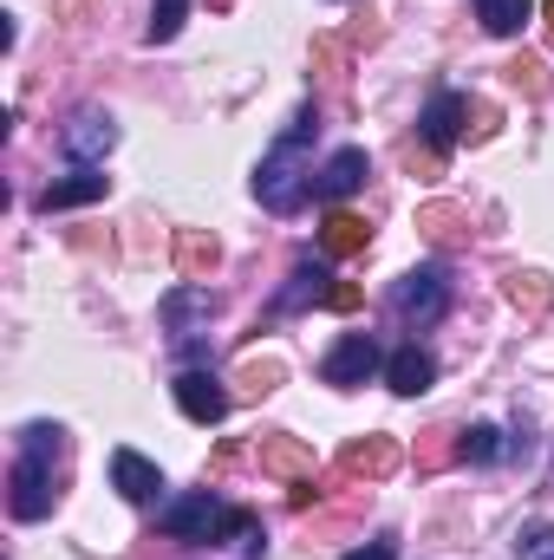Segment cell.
Returning a JSON list of instances; mask_svg holds the SVG:
<instances>
[{
    "label": "cell",
    "mask_w": 554,
    "mask_h": 560,
    "mask_svg": "<svg viewBox=\"0 0 554 560\" xmlns=\"http://www.w3.org/2000/svg\"><path fill=\"white\" fill-rule=\"evenodd\" d=\"M549 33H554V0H549Z\"/></svg>",
    "instance_id": "cell-29"
},
{
    "label": "cell",
    "mask_w": 554,
    "mask_h": 560,
    "mask_svg": "<svg viewBox=\"0 0 554 560\" xmlns=\"http://www.w3.org/2000/svg\"><path fill=\"white\" fill-rule=\"evenodd\" d=\"M326 306H333V313H353V306H359V287H353V280H333Z\"/></svg>",
    "instance_id": "cell-27"
},
{
    "label": "cell",
    "mask_w": 554,
    "mask_h": 560,
    "mask_svg": "<svg viewBox=\"0 0 554 560\" xmlns=\"http://www.w3.org/2000/svg\"><path fill=\"white\" fill-rule=\"evenodd\" d=\"M59 143H66V156H72L79 170H92V163H105V156L118 150V118L99 112V105H85V112H72V125L59 131Z\"/></svg>",
    "instance_id": "cell-6"
},
{
    "label": "cell",
    "mask_w": 554,
    "mask_h": 560,
    "mask_svg": "<svg viewBox=\"0 0 554 560\" xmlns=\"http://www.w3.org/2000/svg\"><path fill=\"white\" fill-rule=\"evenodd\" d=\"M372 372H385V352H379V339H372V332H346V339L320 359V378H326L333 392H359Z\"/></svg>",
    "instance_id": "cell-5"
},
{
    "label": "cell",
    "mask_w": 554,
    "mask_h": 560,
    "mask_svg": "<svg viewBox=\"0 0 554 560\" xmlns=\"http://www.w3.org/2000/svg\"><path fill=\"white\" fill-rule=\"evenodd\" d=\"M366 176H372L366 150H333V156H326V170L313 176V196H320V202H346Z\"/></svg>",
    "instance_id": "cell-11"
},
{
    "label": "cell",
    "mask_w": 554,
    "mask_h": 560,
    "mask_svg": "<svg viewBox=\"0 0 554 560\" xmlns=\"http://www.w3.org/2000/svg\"><path fill=\"white\" fill-rule=\"evenodd\" d=\"M457 456V430H424V450H417V463L424 469H443Z\"/></svg>",
    "instance_id": "cell-25"
},
{
    "label": "cell",
    "mask_w": 554,
    "mask_h": 560,
    "mask_svg": "<svg viewBox=\"0 0 554 560\" xmlns=\"http://www.w3.org/2000/svg\"><path fill=\"white\" fill-rule=\"evenodd\" d=\"M542 560H554V548H549V555H542Z\"/></svg>",
    "instance_id": "cell-30"
},
{
    "label": "cell",
    "mask_w": 554,
    "mask_h": 560,
    "mask_svg": "<svg viewBox=\"0 0 554 560\" xmlns=\"http://www.w3.org/2000/svg\"><path fill=\"white\" fill-rule=\"evenodd\" d=\"M417 131H424V143H430V150H450V143L470 131V98H463V92H437V98L424 105Z\"/></svg>",
    "instance_id": "cell-10"
},
{
    "label": "cell",
    "mask_w": 554,
    "mask_h": 560,
    "mask_svg": "<svg viewBox=\"0 0 554 560\" xmlns=\"http://www.w3.org/2000/svg\"><path fill=\"white\" fill-rule=\"evenodd\" d=\"M216 261H222V242L209 229H176V275L203 280V275H216Z\"/></svg>",
    "instance_id": "cell-17"
},
{
    "label": "cell",
    "mask_w": 554,
    "mask_h": 560,
    "mask_svg": "<svg viewBox=\"0 0 554 560\" xmlns=\"http://www.w3.org/2000/svg\"><path fill=\"white\" fill-rule=\"evenodd\" d=\"M399 463H405L399 436H353V443L339 450V469H346V476H366V482H385Z\"/></svg>",
    "instance_id": "cell-9"
},
{
    "label": "cell",
    "mask_w": 554,
    "mask_h": 560,
    "mask_svg": "<svg viewBox=\"0 0 554 560\" xmlns=\"http://www.w3.org/2000/svg\"><path fill=\"white\" fill-rule=\"evenodd\" d=\"M262 469L280 476V482H313V450L300 436H268L262 443Z\"/></svg>",
    "instance_id": "cell-16"
},
{
    "label": "cell",
    "mask_w": 554,
    "mask_h": 560,
    "mask_svg": "<svg viewBox=\"0 0 554 560\" xmlns=\"http://www.w3.org/2000/svg\"><path fill=\"white\" fill-rule=\"evenodd\" d=\"M157 528L170 541H235V535H255V515L249 509H229L222 495L196 489V495H176L157 509Z\"/></svg>",
    "instance_id": "cell-3"
},
{
    "label": "cell",
    "mask_w": 554,
    "mask_h": 560,
    "mask_svg": "<svg viewBox=\"0 0 554 560\" xmlns=\"http://www.w3.org/2000/svg\"><path fill=\"white\" fill-rule=\"evenodd\" d=\"M366 242H372V229H366L359 215H346V209H333V215L320 222V248H326L333 261H346V255H359Z\"/></svg>",
    "instance_id": "cell-18"
},
{
    "label": "cell",
    "mask_w": 554,
    "mask_h": 560,
    "mask_svg": "<svg viewBox=\"0 0 554 560\" xmlns=\"http://www.w3.org/2000/svg\"><path fill=\"white\" fill-rule=\"evenodd\" d=\"M476 20H483V33H496V39H516V33L535 20V0H476Z\"/></svg>",
    "instance_id": "cell-19"
},
{
    "label": "cell",
    "mask_w": 554,
    "mask_h": 560,
    "mask_svg": "<svg viewBox=\"0 0 554 560\" xmlns=\"http://www.w3.org/2000/svg\"><path fill=\"white\" fill-rule=\"evenodd\" d=\"M99 196H112V176H99V170H79V176H59V183H46V189H39V215L85 209V202H99Z\"/></svg>",
    "instance_id": "cell-12"
},
{
    "label": "cell",
    "mask_w": 554,
    "mask_h": 560,
    "mask_svg": "<svg viewBox=\"0 0 554 560\" xmlns=\"http://www.w3.org/2000/svg\"><path fill=\"white\" fill-rule=\"evenodd\" d=\"M346 560H399V548L392 541H366V548H353Z\"/></svg>",
    "instance_id": "cell-28"
},
{
    "label": "cell",
    "mask_w": 554,
    "mask_h": 560,
    "mask_svg": "<svg viewBox=\"0 0 554 560\" xmlns=\"http://www.w3.org/2000/svg\"><path fill=\"white\" fill-rule=\"evenodd\" d=\"M157 313H163V326L183 339V326H189V319H216V313H222V293H216V287H203V280H189V287L163 293V306H157Z\"/></svg>",
    "instance_id": "cell-13"
},
{
    "label": "cell",
    "mask_w": 554,
    "mask_h": 560,
    "mask_svg": "<svg viewBox=\"0 0 554 560\" xmlns=\"http://www.w3.org/2000/svg\"><path fill=\"white\" fill-rule=\"evenodd\" d=\"M313 138H320V105H300V112L287 118V131L275 138V150L262 156V170H255V196H262V209L293 215V209L313 196V163H307V143Z\"/></svg>",
    "instance_id": "cell-2"
},
{
    "label": "cell",
    "mask_w": 554,
    "mask_h": 560,
    "mask_svg": "<svg viewBox=\"0 0 554 560\" xmlns=\"http://www.w3.org/2000/svg\"><path fill=\"white\" fill-rule=\"evenodd\" d=\"M183 20H189V0H150V26H143V39H150V46H170V39L183 33Z\"/></svg>",
    "instance_id": "cell-23"
},
{
    "label": "cell",
    "mask_w": 554,
    "mask_h": 560,
    "mask_svg": "<svg viewBox=\"0 0 554 560\" xmlns=\"http://www.w3.org/2000/svg\"><path fill=\"white\" fill-rule=\"evenodd\" d=\"M503 293H509V306H522L529 319H542V313L554 306V280L549 275H509Z\"/></svg>",
    "instance_id": "cell-22"
},
{
    "label": "cell",
    "mask_w": 554,
    "mask_h": 560,
    "mask_svg": "<svg viewBox=\"0 0 554 560\" xmlns=\"http://www.w3.org/2000/svg\"><path fill=\"white\" fill-rule=\"evenodd\" d=\"M417 229H424L437 248L470 242V215H463V209H450V202H424V209H417Z\"/></svg>",
    "instance_id": "cell-20"
},
{
    "label": "cell",
    "mask_w": 554,
    "mask_h": 560,
    "mask_svg": "<svg viewBox=\"0 0 554 560\" xmlns=\"http://www.w3.org/2000/svg\"><path fill=\"white\" fill-rule=\"evenodd\" d=\"M509 456V443H503V430L496 423H470V430H457V463H503Z\"/></svg>",
    "instance_id": "cell-21"
},
{
    "label": "cell",
    "mask_w": 554,
    "mask_h": 560,
    "mask_svg": "<svg viewBox=\"0 0 554 560\" xmlns=\"http://www.w3.org/2000/svg\"><path fill=\"white\" fill-rule=\"evenodd\" d=\"M509 79H516V92H522V98H542V85H549V79H542V59H516V66H509Z\"/></svg>",
    "instance_id": "cell-26"
},
{
    "label": "cell",
    "mask_w": 554,
    "mask_h": 560,
    "mask_svg": "<svg viewBox=\"0 0 554 560\" xmlns=\"http://www.w3.org/2000/svg\"><path fill=\"white\" fill-rule=\"evenodd\" d=\"M385 385H392L399 398H424V392L437 385V359H430L424 346H399V352L385 359Z\"/></svg>",
    "instance_id": "cell-14"
},
{
    "label": "cell",
    "mask_w": 554,
    "mask_h": 560,
    "mask_svg": "<svg viewBox=\"0 0 554 560\" xmlns=\"http://www.w3.org/2000/svg\"><path fill=\"white\" fill-rule=\"evenodd\" d=\"M326 293H333V275L320 268V261H300L287 287L275 293V313H307V306H326Z\"/></svg>",
    "instance_id": "cell-15"
},
{
    "label": "cell",
    "mask_w": 554,
    "mask_h": 560,
    "mask_svg": "<svg viewBox=\"0 0 554 560\" xmlns=\"http://www.w3.org/2000/svg\"><path fill=\"white\" fill-rule=\"evenodd\" d=\"M176 411H183L189 423H203V430L222 423L229 418V392H222V378H216V372H183V378H176Z\"/></svg>",
    "instance_id": "cell-7"
},
{
    "label": "cell",
    "mask_w": 554,
    "mask_h": 560,
    "mask_svg": "<svg viewBox=\"0 0 554 560\" xmlns=\"http://www.w3.org/2000/svg\"><path fill=\"white\" fill-rule=\"evenodd\" d=\"M112 489H118L125 502L150 509V502H163V469H157L150 456H138V450H112Z\"/></svg>",
    "instance_id": "cell-8"
},
{
    "label": "cell",
    "mask_w": 554,
    "mask_h": 560,
    "mask_svg": "<svg viewBox=\"0 0 554 560\" xmlns=\"http://www.w3.org/2000/svg\"><path fill=\"white\" fill-rule=\"evenodd\" d=\"M72 436L59 423H26L20 430V456H13V476H7V509L13 522H46L53 502H59V476L53 463H66Z\"/></svg>",
    "instance_id": "cell-1"
},
{
    "label": "cell",
    "mask_w": 554,
    "mask_h": 560,
    "mask_svg": "<svg viewBox=\"0 0 554 560\" xmlns=\"http://www.w3.org/2000/svg\"><path fill=\"white\" fill-rule=\"evenodd\" d=\"M392 306H399V319L405 326H437L443 313H450V275L443 268H412V275L399 280V293H392Z\"/></svg>",
    "instance_id": "cell-4"
},
{
    "label": "cell",
    "mask_w": 554,
    "mask_h": 560,
    "mask_svg": "<svg viewBox=\"0 0 554 560\" xmlns=\"http://www.w3.org/2000/svg\"><path fill=\"white\" fill-rule=\"evenodd\" d=\"M280 378H287V365H280V359H249V365L235 372V385H242L249 398H268Z\"/></svg>",
    "instance_id": "cell-24"
}]
</instances>
